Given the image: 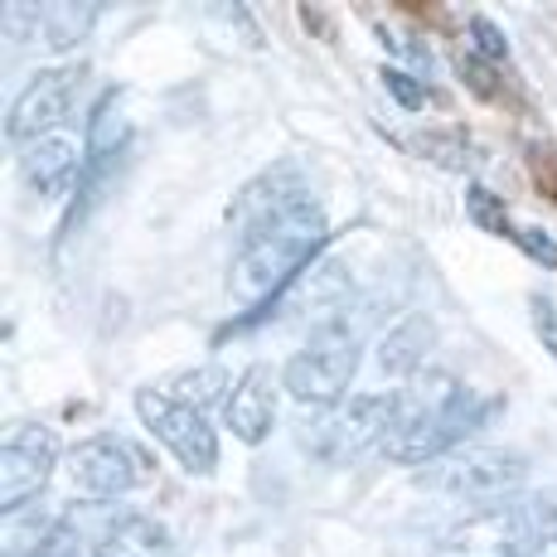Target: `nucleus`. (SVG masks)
<instances>
[{"mask_svg": "<svg viewBox=\"0 0 557 557\" xmlns=\"http://www.w3.org/2000/svg\"><path fill=\"white\" fill-rule=\"evenodd\" d=\"M330 243L325 213L320 203H296L282 219H272L267 228H257L252 238H243L238 257H233V296L243 306H272L310 262H320V248Z\"/></svg>", "mask_w": 557, "mask_h": 557, "instance_id": "nucleus-1", "label": "nucleus"}, {"mask_svg": "<svg viewBox=\"0 0 557 557\" xmlns=\"http://www.w3.org/2000/svg\"><path fill=\"white\" fill-rule=\"evenodd\" d=\"M393 422H398V388L359 393V398H349V403L330 407L325 417H315L301 432V446L310 456L339 466V460H355L363 451H373V446H388Z\"/></svg>", "mask_w": 557, "mask_h": 557, "instance_id": "nucleus-2", "label": "nucleus"}, {"mask_svg": "<svg viewBox=\"0 0 557 557\" xmlns=\"http://www.w3.org/2000/svg\"><path fill=\"white\" fill-rule=\"evenodd\" d=\"M355 373H359V339H355V330H349L345 320H335V325H325L315 339H310L301 355L286 359L282 388L292 393L296 403L325 407L330 412V407L345 403Z\"/></svg>", "mask_w": 557, "mask_h": 557, "instance_id": "nucleus-3", "label": "nucleus"}, {"mask_svg": "<svg viewBox=\"0 0 557 557\" xmlns=\"http://www.w3.org/2000/svg\"><path fill=\"white\" fill-rule=\"evenodd\" d=\"M529 466H523L519 451H495V446H470V451L446 456L442 466L422 470V485L442 490L451 499H466V505L495 509L499 499H509L513 490L523 485Z\"/></svg>", "mask_w": 557, "mask_h": 557, "instance_id": "nucleus-4", "label": "nucleus"}, {"mask_svg": "<svg viewBox=\"0 0 557 557\" xmlns=\"http://www.w3.org/2000/svg\"><path fill=\"white\" fill-rule=\"evenodd\" d=\"M136 417H141L146 432H151L189 475H213V466H219V436H213L203 412L175 403L160 388H141L136 393Z\"/></svg>", "mask_w": 557, "mask_h": 557, "instance_id": "nucleus-5", "label": "nucleus"}, {"mask_svg": "<svg viewBox=\"0 0 557 557\" xmlns=\"http://www.w3.org/2000/svg\"><path fill=\"white\" fill-rule=\"evenodd\" d=\"M499 403L490 398H475L470 388H460V398L451 407H442L436 417H426V422L407 426V432L388 436V460H398V466H432L436 456H456V446L466 442L475 426H485L490 417H495Z\"/></svg>", "mask_w": 557, "mask_h": 557, "instance_id": "nucleus-6", "label": "nucleus"}, {"mask_svg": "<svg viewBox=\"0 0 557 557\" xmlns=\"http://www.w3.org/2000/svg\"><path fill=\"white\" fill-rule=\"evenodd\" d=\"M69 475H73V485H78L83 495L116 499V495H132L136 485H146L156 470H151V456H146L136 442L102 432V436H88L83 446H73Z\"/></svg>", "mask_w": 557, "mask_h": 557, "instance_id": "nucleus-7", "label": "nucleus"}, {"mask_svg": "<svg viewBox=\"0 0 557 557\" xmlns=\"http://www.w3.org/2000/svg\"><path fill=\"white\" fill-rule=\"evenodd\" d=\"M53 460H59V436L49 426H15L0 446V509L5 513H25L29 499L45 495Z\"/></svg>", "mask_w": 557, "mask_h": 557, "instance_id": "nucleus-8", "label": "nucleus"}, {"mask_svg": "<svg viewBox=\"0 0 557 557\" xmlns=\"http://www.w3.org/2000/svg\"><path fill=\"white\" fill-rule=\"evenodd\" d=\"M83 69L78 63H59V69H39L35 78L20 88V98L10 102V116H5V141L10 146H35L45 141V132L69 116L73 107V88H78Z\"/></svg>", "mask_w": 557, "mask_h": 557, "instance_id": "nucleus-9", "label": "nucleus"}, {"mask_svg": "<svg viewBox=\"0 0 557 557\" xmlns=\"http://www.w3.org/2000/svg\"><path fill=\"white\" fill-rule=\"evenodd\" d=\"M296 203H306L301 165H296V160H276L272 170H262V175L248 180V185L233 195L228 223L243 233V238H252L257 228H267V223L282 219V213L296 209Z\"/></svg>", "mask_w": 557, "mask_h": 557, "instance_id": "nucleus-10", "label": "nucleus"}, {"mask_svg": "<svg viewBox=\"0 0 557 557\" xmlns=\"http://www.w3.org/2000/svg\"><path fill=\"white\" fill-rule=\"evenodd\" d=\"M355 292V272H349L339 257H320V262H310L301 276H296L292 286H286L282 296H276L272 306L252 310L248 320H238L233 330H248L257 320H272V315H301V310H335L345 296Z\"/></svg>", "mask_w": 557, "mask_h": 557, "instance_id": "nucleus-11", "label": "nucleus"}, {"mask_svg": "<svg viewBox=\"0 0 557 557\" xmlns=\"http://www.w3.org/2000/svg\"><path fill=\"white\" fill-rule=\"evenodd\" d=\"M523 553H529V543H523L519 523H513V505L475 509L436 543V557H523Z\"/></svg>", "mask_w": 557, "mask_h": 557, "instance_id": "nucleus-12", "label": "nucleus"}, {"mask_svg": "<svg viewBox=\"0 0 557 557\" xmlns=\"http://www.w3.org/2000/svg\"><path fill=\"white\" fill-rule=\"evenodd\" d=\"M276 393H282V373H272V363H252V369L238 379L233 398L223 403V422H228V432L238 436V442L262 446L267 436H272Z\"/></svg>", "mask_w": 557, "mask_h": 557, "instance_id": "nucleus-13", "label": "nucleus"}, {"mask_svg": "<svg viewBox=\"0 0 557 557\" xmlns=\"http://www.w3.org/2000/svg\"><path fill=\"white\" fill-rule=\"evenodd\" d=\"M20 175H25V185L35 189V195H63V189H78L83 156L73 151V141H63V136H45V141L25 146Z\"/></svg>", "mask_w": 557, "mask_h": 557, "instance_id": "nucleus-14", "label": "nucleus"}, {"mask_svg": "<svg viewBox=\"0 0 557 557\" xmlns=\"http://www.w3.org/2000/svg\"><path fill=\"white\" fill-rule=\"evenodd\" d=\"M436 345V325L426 315H407L403 325H393L388 335L379 339V369L393 373V379H417V369L426 363V355H432Z\"/></svg>", "mask_w": 557, "mask_h": 557, "instance_id": "nucleus-15", "label": "nucleus"}, {"mask_svg": "<svg viewBox=\"0 0 557 557\" xmlns=\"http://www.w3.org/2000/svg\"><path fill=\"white\" fill-rule=\"evenodd\" d=\"M92 557H170V533L146 513H122L98 533Z\"/></svg>", "mask_w": 557, "mask_h": 557, "instance_id": "nucleus-16", "label": "nucleus"}, {"mask_svg": "<svg viewBox=\"0 0 557 557\" xmlns=\"http://www.w3.org/2000/svg\"><path fill=\"white\" fill-rule=\"evenodd\" d=\"M63 533H69V513H53V509L10 513V523H5V557H39V553H49Z\"/></svg>", "mask_w": 557, "mask_h": 557, "instance_id": "nucleus-17", "label": "nucleus"}, {"mask_svg": "<svg viewBox=\"0 0 557 557\" xmlns=\"http://www.w3.org/2000/svg\"><path fill=\"white\" fill-rule=\"evenodd\" d=\"M98 15L102 10L92 5V0H49V5H39V39H45L53 53H63L88 39Z\"/></svg>", "mask_w": 557, "mask_h": 557, "instance_id": "nucleus-18", "label": "nucleus"}, {"mask_svg": "<svg viewBox=\"0 0 557 557\" xmlns=\"http://www.w3.org/2000/svg\"><path fill=\"white\" fill-rule=\"evenodd\" d=\"M412 151L422 160H432V165H442V170H460V175L480 165L475 141H470L460 126H432V132H417L412 136Z\"/></svg>", "mask_w": 557, "mask_h": 557, "instance_id": "nucleus-19", "label": "nucleus"}, {"mask_svg": "<svg viewBox=\"0 0 557 557\" xmlns=\"http://www.w3.org/2000/svg\"><path fill=\"white\" fill-rule=\"evenodd\" d=\"M228 388H238V383L228 379V369H223V363H199V369L180 373V379L170 383V398L195 407V412H203V407H213V403H228L233 398Z\"/></svg>", "mask_w": 557, "mask_h": 557, "instance_id": "nucleus-20", "label": "nucleus"}, {"mask_svg": "<svg viewBox=\"0 0 557 557\" xmlns=\"http://www.w3.org/2000/svg\"><path fill=\"white\" fill-rule=\"evenodd\" d=\"M513 523H519V533H523L529 548L533 543H553L557 539V485L513 499Z\"/></svg>", "mask_w": 557, "mask_h": 557, "instance_id": "nucleus-21", "label": "nucleus"}, {"mask_svg": "<svg viewBox=\"0 0 557 557\" xmlns=\"http://www.w3.org/2000/svg\"><path fill=\"white\" fill-rule=\"evenodd\" d=\"M466 213H470V223H475L480 233H495V238H513L509 209H505V199H499L495 189L470 185V189H466Z\"/></svg>", "mask_w": 557, "mask_h": 557, "instance_id": "nucleus-22", "label": "nucleus"}, {"mask_svg": "<svg viewBox=\"0 0 557 557\" xmlns=\"http://www.w3.org/2000/svg\"><path fill=\"white\" fill-rule=\"evenodd\" d=\"M466 35H470V53H475V59H485V63H505L509 59L505 29H499L490 15H470L466 20Z\"/></svg>", "mask_w": 557, "mask_h": 557, "instance_id": "nucleus-23", "label": "nucleus"}, {"mask_svg": "<svg viewBox=\"0 0 557 557\" xmlns=\"http://www.w3.org/2000/svg\"><path fill=\"white\" fill-rule=\"evenodd\" d=\"M456 73H460V83H466L475 98H495L499 92V83H495V69H490L485 59H475V53H456Z\"/></svg>", "mask_w": 557, "mask_h": 557, "instance_id": "nucleus-24", "label": "nucleus"}, {"mask_svg": "<svg viewBox=\"0 0 557 557\" xmlns=\"http://www.w3.org/2000/svg\"><path fill=\"white\" fill-rule=\"evenodd\" d=\"M383 88H388V92H393V102L407 107V112L426 107V88L412 78V73H403V69H383Z\"/></svg>", "mask_w": 557, "mask_h": 557, "instance_id": "nucleus-25", "label": "nucleus"}, {"mask_svg": "<svg viewBox=\"0 0 557 557\" xmlns=\"http://www.w3.org/2000/svg\"><path fill=\"white\" fill-rule=\"evenodd\" d=\"M513 243L523 248L529 262H539V267H548V272H557V243L543 228H513Z\"/></svg>", "mask_w": 557, "mask_h": 557, "instance_id": "nucleus-26", "label": "nucleus"}, {"mask_svg": "<svg viewBox=\"0 0 557 557\" xmlns=\"http://www.w3.org/2000/svg\"><path fill=\"white\" fill-rule=\"evenodd\" d=\"M533 325H539V335H543V349L557 355V306L543 301V296H533Z\"/></svg>", "mask_w": 557, "mask_h": 557, "instance_id": "nucleus-27", "label": "nucleus"}, {"mask_svg": "<svg viewBox=\"0 0 557 557\" xmlns=\"http://www.w3.org/2000/svg\"><path fill=\"white\" fill-rule=\"evenodd\" d=\"M78 543H83V539H73V533H63V539H59V543H53V548H49V553H39V557H92V553H83V548H78Z\"/></svg>", "mask_w": 557, "mask_h": 557, "instance_id": "nucleus-28", "label": "nucleus"}]
</instances>
